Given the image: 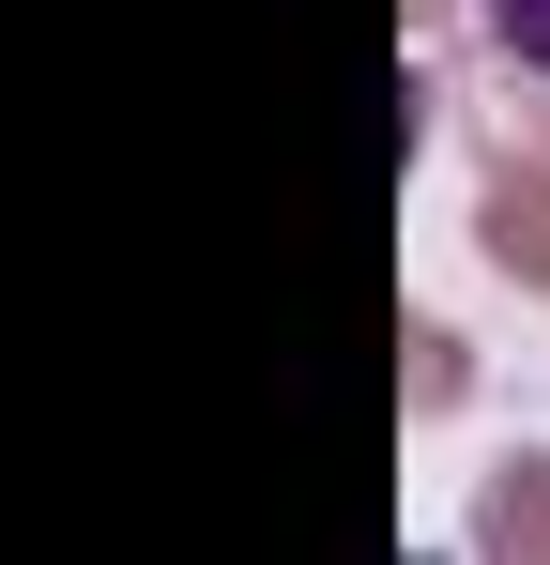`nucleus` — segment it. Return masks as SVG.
I'll list each match as a JSON object with an SVG mask.
<instances>
[{"instance_id":"obj_1","label":"nucleus","mask_w":550,"mask_h":565,"mask_svg":"<svg viewBox=\"0 0 550 565\" xmlns=\"http://www.w3.org/2000/svg\"><path fill=\"white\" fill-rule=\"evenodd\" d=\"M474 31H489L505 62H536V77H550V0H474Z\"/></svg>"}]
</instances>
